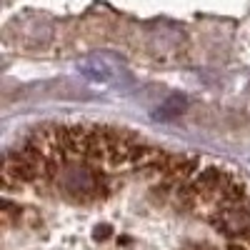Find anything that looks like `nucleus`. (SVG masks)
Here are the masks:
<instances>
[{"instance_id": "f257e3e1", "label": "nucleus", "mask_w": 250, "mask_h": 250, "mask_svg": "<svg viewBox=\"0 0 250 250\" xmlns=\"http://www.w3.org/2000/svg\"><path fill=\"white\" fill-rule=\"evenodd\" d=\"M23 50L115 53L155 65L250 60V0H5Z\"/></svg>"}]
</instances>
